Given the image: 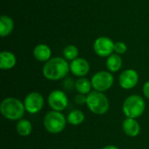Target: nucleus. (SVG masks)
<instances>
[{"label":"nucleus","instance_id":"nucleus-1","mask_svg":"<svg viewBox=\"0 0 149 149\" xmlns=\"http://www.w3.org/2000/svg\"><path fill=\"white\" fill-rule=\"evenodd\" d=\"M44 77L51 81L64 79L70 72V65L66 59L61 57H55L45 62L43 66Z\"/></svg>","mask_w":149,"mask_h":149},{"label":"nucleus","instance_id":"nucleus-2","mask_svg":"<svg viewBox=\"0 0 149 149\" xmlns=\"http://www.w3.org/2000/svg\"><path fill=\"white\" fill-rule=\"evenodd\" d=\"M2 115L9 120H19L23 118L25 108L24 102L13 97L5 98L0 105Z\"/></svg>","mask_w":149,"mask_h":149},{"label":"nucleus","instance_id":"nucleus-3","mask_svg":"<svg viewBox=\"0 0 149 149\" xmlns=\"http://www.w3.org/2000/svg\"><path fill=\"white\" fill-rule=\"evenodd\" d=\"M146 109L144 99L137 94L128 96L122 105V112L127 118L137 119L141 117Z\"/></svg>","mask_w":149,"mask_h":149},{"label":"nucleus","instance_id":"nucleus-4","mask_svg":"<svg viewBox=\"0 0 149 149\" xmlns=\"http://www.w3.org/2000/svg\"><path fill=\"white\" fill-rule=\"evenodd\" d=\"M86 106L94 114L103 115L109 109V100L107 97L100 92L92 91L86 95Z\"/></svg>","mask_w":149,"mask_h":149},{"label":"nucleus","instance_id":"nucleus-5","mask_svg":"<svg viewBox=\"0 0 149 149\" xmlns=\"http://www.w3.org/2000/svg\"><path fill=\"white\" fill-rule=\"evenodd\" d=\"M67 120L61 112L58 111H50L48 112L44 118V127L45 130L53 134L61 133L66 126Z\"/></svg>","mask_w":149,"mask_h":149},{"label":"nucleus","instance_id":"nucleus-6","mask_svg":"<svg viewBox=\"0 0 149 149\" xmlns=\"http://www.w3.org/2000/svg\"><path fill=\"white\" fill-rule=\"evenodd\" d=\"M91 82L94 91L104 93L113 86L114 78L110 72L100 71L93 74Z\"/></svg>","mask_w":149,"mask_h":149},{"label":"nucleus","instance_id":"nucleus-7","mask_svg":"<svg viewBox=\"0 0 149 149\" xmlns=\"http://www.w3.org/2000/svg\"><path fill=\"white\" fill-rule=\"evenodd\" d=\"M44 97L41 93L38 92H32L28 93L24 100L25 111L31 114H36L39 113L44 107Z\"/></svg>","mask_w":149,"mask_h":149},{"label":"nucleus","instance_id":"nucleus-8","mask_svg":"<svg viewBox=\"0 0 149 149\" xmlns=\"http://www.w3.org/2000/svg\"><path fill=\"white\" fill-rule=\"evenodd\" d=\"M48 105L53 111L61 112L68 106L67 95L61 90H53L47 98Z\"/></svg>","mask_w":149,"mask_h":149},{"label":"nucleus","instance_id":"nucleus-9","mask_svg":"<svg viewBox=\"0 0 149 149\" xmlns=\"http://www.w3.org/2000/svg\"><path fill=\"white\" fill-rule=\"evenodd\" d=\"M93 50L100 57H109L114 52V43L108 37H100L94 41Z\"/></svg>","mask_w":149,"mask_h":149},{"label":"nucleus","instance_id":"nucleus-10","mask_svg":"<svg viewBox=\"0 0 149 149\" xmlns=\"http://www.w3.org/2000/svg\"><path fill=\"white\" fill-rule=\"evenodd\" d=\"M139 82V74L134 69H127L123 71L119 77V84L121 88L130 90L134 88Z\"/></svg>","mask_w":149,"mask_h":149},{"label":"nucleus","instance_id":"nucleus-11","mask_svg":"<svg viewBox=\"0 0 149 149\" xmlns=\"http://www.w3.org/2000/svg\"><path fill=\"white\" fill-rule=\"evenodd\" d=\"M70 71L74 76L83 78L88 74L90 71V65L86 59L77 58L70 63Z\"/></svg>","mask_w":149,"mask_h":149},{"label":"nucleus","instance_id":"nucleus-12","mask_svg":"<svg viewBox=\"0 0 149 149\" xmlns=\"http://www.w3.org/2000/svg\"><path fill=\"white\" fill-rule=\"evenodd\" d=\"M122 129L126 135L129 137H136L141 132V126L136 119L126 118L122 122Z\"/></svg>","mask_w":149,"mask_h":149},{"label":"nucleus","instance_id":"nucleus-13","mask_svg":"<svg viewBox=\"0 0 149 149\" xmlns=\"http://www.w3.org/2000/svg\"><path fill=\"white\" fill-rule=\"evenodd\" d=\"M51 55H52V51L50 47L44 44L37 45L33 50L34 58L40 62H47L49 59H51L50 58Z\"/></svg>","mask_w":149,"mask_h":149},{"label":"nucleus","instance_id":"nucleus-14","mask_svg":"<svg viewBox=\"0 0 149 149\" xmlns=\"http://www.w3.org/2000/svg\"><path fill=\"white\" fill-rule=\"evenodd\" d=\"M16 56L10 52H2L0 53V68L2 70H10L16 65Z\"/></svg>","mask_w":149,"mask_h":149},{"label":"nucleus","instance_id":"nucleus-15","mask_svg":"<svg viewBox=\"0 0 149 149\" xmlns=\"http://www.w3.org/2000/svg\"><path fill=\"white\" fill-rule=\"evenodd\" d=\"M14 28L13 20L8 16H1L0 17V36L7 37L11 33Z\"/></svg>","mask_w":149,"mask_h":149},{"label":"nucleus","instance_id":"nucleus-16","mask_svg":"<svg viewBox=\"0 0 149 149\" xmlns=\"http://www.w3.org/2000/svg\"><path fill=\"white\" fill-rule=\"evenodd\" d=\"M107 68L110 72H117L122 66V59L119 54H111L106 61Z\"/></svg>","mask_w":149,"mask_h":149},{"label":"nucleus","instance_id":"nucleus-17","mask_svg":"<svg viewBox=\"0 0 149 149\" xmlns=\"http://www.w3.org/2000/svg\"><path fill=\"white\" fill-rule=\"evenodd\" d=\"M74 87L79 93L87 95L92 92L91 90L93 88V86H92V82L88 79L83 77L77 79V81L74 84Z\"/></svg>","mask_w":149,"mask_h":149},{"label":"nucleus","instance_id":"nucleus-18","mask_svg":"<svg viewBox=\"0 0 149 149\" xmlns=\"http://www.w3.org/2000/svg\"><path fill=\"white\" fill-rule=\"evenodd\" d=\"M16 129H17V134L20 136L26 137L31 134V133L32 131V125L28 120L21 119L17 121Z\"/></svg>","mask_w":149,"mask_h":149},{"label":"nucleus","instance_id":"nucleus-19","mask_svg":"<svg viewBox=\"0 0 149 149\" xmlns=\"http://www.w3.org/2000/svg\"><path fill=\"white\" fill-rule=\"evenodd\" d=\"M66 120L69 124L72 126H79L84 122L85 114L81 110H72L68 113Z\"/></svg>","mask_w":149,"mask_h":149},{"label":"nucleus","instance_id":"nucleus-20","mask_svg":"<svg viewBox=\"0 0 149 149\" xmlns=\"http://www.w3.org/2000/svg\"><path fill=\"white\" fill-rule=\"evenodd\" d=\"M63 55L65 57V58L66 60H74L78 58V55H79V50L78 48L75 46V45H67L64 51H63Z\"/></svg>","mask_w":149,"mask_h":149},{"label":"nucleus","instance_id":"nucleus-21","mask_svg":"<svg viewBox=\"0 0 149 149\" xmlns=\"http://www.w3.org/2000/svg\"><path fill=\"white\" fill-rule=\"evenodd\" d=\"M127 50V46L124 42H117L114 43V52L116 54H124Z\"/></svg>","mask_w":149,"mask_h":149},{"label":"nucleus","instance_id":"nucleus-22","mask_svg":"<svg viewBox=\"0 0 149 149\" xmlns=\"http://www.w3.org/2000/svg\"><path fill=\"white\" fill-rule=\"evenodd\" d=\"M74 101L76 104L78 105H83V104H86V96L84 95V94H77L74 98Z\"/></svg>","mask_w":149,"mask_h":149},{"label":"nucleus","instance_id":"nucleus-23","mask_svg":"<svg viewBox=\"0 0 149 149\" xmlns=\"http://www.w3.org/2000/svg\"><path fill=\"white\" fill-rule=\"evenodd\" d=\"M142 92H143L144 96L149 100V80L144 84V86L142 87Z\"/></svg>","mask_w":149,"mask_h":149},{"label":"nucleus","instance_id":"nucleus-24","mask_svg":"<svg viewBox=\"0 0 149 149\" xmlns=\"http://www.w3.org/2000/svg\"><path fill=\"white\" fill-rule=\"evenodd\" d=\"M101 149H120L118 147L114 146V145H107V146H105L104 148H102Z\"/></svg>","mask_w":149,"mask_h":149}]
</instances>
